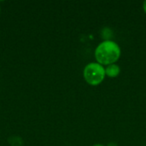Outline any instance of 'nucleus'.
<instances>
[{"instance_id": "1", "label": "nucleus", "mask_w": 146, "mask_h": 146, "mask_svg": "<svg viewBox=\"0 0 146 146\" xmlns=\"http://www.w3.org/2000/svg\"><path fill=\"white\" fill-rule=\"evenodd\" d=\"M121 54V50L119 44L110 39H106L100 43L94 52L96 61L102 66L114 64L119 60Z\"/></svg>"}, {"instance_id": "6", "label": "nucleus", "mask_w": 146, "mask_h": 146, "mask_svg": "<svg viewBox=\"0 0 146 146\" xmlns=\"http://www.w3.org/2000/svg\"><path fill=\"white\" fill-rule=\"evenodd\" d=\"M93 146H104L103 145H100V144H97V145H95Z\"/></svg>"}, {"instance_id": "3", "label": "nucleus", "mask_w": 146, "mask_h": 146, "mask_svg": "<svg viewBox=\"0 0 146 146\" xmlns=\"http://www.w3.org/2000/svg\"><path fill=\"white\" fill-rule=\"evenodd\" d=\"M120 72H121L120 67L115 63L110 64V65H109V66H107L105 68V74L110 78L117 77L120 74Z\"/></svg>"}, {"instance_id": "4", "label": "nucleus", "mask_w": 146, "mask_h": 146, "mask_svg": "<svg viewBox=\"0 0 146 146\" xmlns=\"http://www.w3.org/2000/svg\"><path fill=\"white\" fill-rule=\"evenodd\" d=\"M143 9H144V11H145V13L146 14V0L143 3Z\"/></svg>"}, {"instance_id": "2", "label": "nucleus", "mask_w": 146, "mask_h": 146, "mask_svg": "<svg viewBox=\"0 0 146 146\" xmlns=\"http://www.w3.org/2000/svg\"><path fill=\"white\" fill-rule=\"evenodd\" d=\"M105 68L98 62L87 64L83 71V76L87 84L91 86L100 85L105 78Z\"/></svg>"}, {"instance_id": "5", "label": "nucleus", "mask_w": 146, "mask_h": 146, "mask_svg": "<svg viewBox=\"0 0 146 146\" xmlns=\"http://www.w3.org/2000/svg\"><path fill=\"white\" fill-rule=\"evenodd\" d=\"M108 146H117L116 145V144H115V143H110Z\"/></svg>"}]
</instances>
